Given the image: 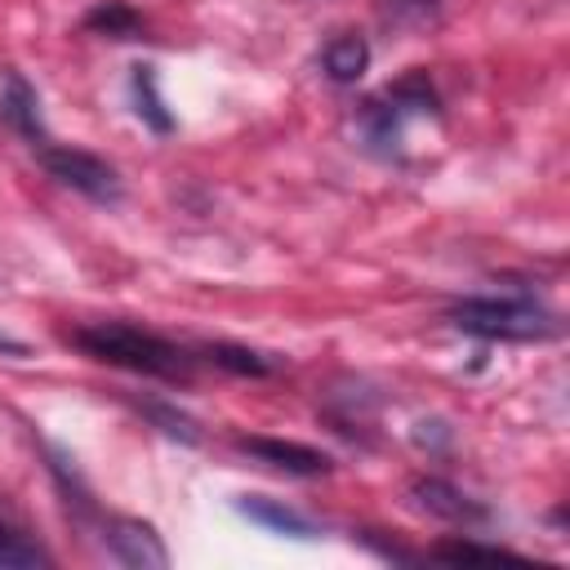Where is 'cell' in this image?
Instances as JSON below:
<instances>
[{
  "label": "cell",
  "mask_w": 570,
  "mask_h": 570,
  "mask_svg": "<svg viewBox=\"0 0 570 570\" xmlns=\"http://www.w3.org/2000/svg\"><path fill=\"white\" fill-rule=\"evenodd\" d=\"M383 9L396 22H428V18H436L441 0H383Z\"/></svg>",
  "instance_id": "17"
},
{
  "label": "cell",
  "mask_w": 570,
  "mask_h": 570,
  "mask_svg": "<svg viewBox=\"0 0 570 570\" xmlns=\"http://www.w3.org/2000/svg\"><path fill=\"white\" fill-rule=\"evenodd\" d=\"M205 356H209L214 365L232 370V374H254V379H263V374H272V370H276V361H267L263 352L232 347V343H209V347H205Z\"/></svg>",
  "instance_id": "13"
},
{
  "label": "cell",
  "mask_w": 570,
  "mask_h": 570,
  "mask_svg": "<svg viewBox=\"0 0 570 570\" xmlns=\"http://www.w3.org/2000/svg\"><path fill=\"white\" fill-rule=\"evenodd\" d=\"M0 116H4L22 138H31V147L49 142V129H45V116H40V98H36V89H31L18 71L4 76V89H0Z\"/></svg>",
  "instance_id": "8"
},
{
  "label": "cell",
  "mask_w": 570,
  "mask_h": 570,
  "mask_svg": "<svg viewBox=\"0 0 570 570\" xmlns=\"http://www.w3.org/2000/svg\"><path fill=\"white\" fill-rule=\"evenodd\" d=\"M142 414H147L151 423H160V432H165V436H178V441H187V445H191V441H200V432H196V423H191V419H187L183 410H174V405H160V401H147V405H142Z\"/></svg>",
  "instance_id": "16"
},
{
  "label": "cell",
  "mask_w": 570,
  "mask_h": 570,
  "mask_svg": "<svg viewBox=\"0 0 570 570\" xmlns=\"http://www.w3.org/2000/svg\"><path fill=\"white\" fill-rule=\"evenodd\" d=\"M321 67H325V76H330L334 85H356V80L365 76V67H370V45H365V36H334V40L325 45V53H321Z\"/></svg>",
  "instance_id": "10"
},
{
  "label": "cell",
  "mask_w": 570,
  "mask_h": 570,
  "mask_svg": "<svg viewBox=\"0 0 570 570\" xmlns=\"http://www.w3.org/2000/svg\"><path fill=\"white\" fill-rule=\"evenodd\" d=\"M236 450L281 468V472H294V476H325L334 468V459L316 445H303V441H281V436H236Z\"/></svg>",
  "instance_id": "6"
},
{
  "label": "cell",
  "mask_w": 570,
  "mask_h": 570,
  "mask_svg": "<svg viewBox=\"0 0 570 570\" xmlns=\"http://www.w3.org/2000/svg\"><path fill=\"white\" fill-rule=\"evenodd\" d=\"M36 151H40V165H45L62 187H71V191H80V196H89V200H102V205L120 200V178H116V169H111L102 156L80 151V147H58L53 138L40 142Z\"/></svg>",
  "instance_id": "4"
},
{
  "label": "cell",
  "mask_w": 570,
  "mask_h": 570,
  "mask_svg": "<svg viewBox=\"0 0 570 570\" xmlns=\"http://www.w3.org/2000/svg\"><path fill=\"white\" fill-rule=\"evenodd\" d=\"M432 557H441V561H521V557L508 552V548H494V543H468V539H459V543H441V548H432Z\"/></svg>",
  "instance_id": "15"
},
{
  "label": "cell",
  "mask_w": 570,
  "mask_h": 570,
  "mask_svg": "<svg viewBox=\"0 0 570 570\" xmlns=\"http://www.w3.org/2000/svg\"><path fill=\"white\" fill-rule=\"evenodd\" d=\"M129 89H134V111L142 116V125H151L156 134H169L174 129V116H169V107H165V98L156 89V71L151 67H134Z\"/></svg>",
  "instance_id": "11"
},
{
  "label": "cell",
  "mask_w": 570,
  "mask_h": 570,
  "mask_svg": "<svg viewBox=\"0 0 570 570\" xmlns=\"http://www.w3.org/2000/svg\"><path fill=\"white\" fill-rule=\"evenodd\" d=\"M450 325L476 338H508V343H534L561 334V321L534 298H463L450 307Z\"/></svg>",
  "instance_id": "2"
},
{
  "label": "cell",
  "mask_w": 570,
  "mask_h": 570,
  "mask_svg": "<svg viewBox=\"0 0 570 570\" xmlns=\"http://www.w3.org/2000/svg\"><path fill=\"white\" fill-rule=\"evenodd\" d=\"M49 557L31 543V539H22L18 530H9L4 521H0V570H27V566H45Z\"/></svg>",
  "instance_id": "14"
},
{
  "label": "cell",
  "mask_w": 570,
  "mask_h": 570,
  "mask_svg": "<svg viewBox=\"0 0 570 570\" xmlns=\"http://www.w3.org/2000/svg\"><path fill=\"white\" fill-rule=\"evenodd\" d=\"M85 27L98 31V36H111V40H138L142 36V18L125 4V0H102L85 13Z\"/></svg>",
  "instance_id": "12"
},
{
  "label": "cell",
  "mask_w": 570,
  "mask_h": 570,
  "mask_svg": "<svg viewBox=\"0 0 570 570\" xmlns=\"http://www.w3.org/2000/svg\"><path fill=\"white\" fill-rule=\"evenodd\" d=\"M432 111H436V94H432L428 76H405V80H396L383 98L365 102L361 129H365L370 147L392 151V147L405 138V125H410L414 116H432Z\"/></svg>",
  "instance_id": "3"
},
{
  "label": "cell",
  "mask_w": 570,
  "mask_h": 570,
  "mask_svg": "<svg viewBox=\"0 0 570 570\" xmlns=\"http://www.w3.org/2000/svg\"><path fill=\"white\" fill-rule=\"evenodd\" d=\"M410 494H414V503H419L423 512H432V517H441V521H454V525H476V521L490 517L476 499H468L463 490H454V485L441 481V476H419V481L410 485Z\"/></svg>",
  "instance_id": "7"
},
{
  "label": "cell",
  "mask_w": 570,
  "mask_h": 570,
  "mask_svg": "<svg viewBox=\"0 0 570 570\" xmlns=\"http://www.w3.org/2000/svg\"><path fill=\"white\" fill-rule=\"evenodd\" d=\"M236 512H240V517H249V521H254V525H263V530L289 534V539H316V534H321V525H316L307 512H298V508H289V503H281V499L245 494V499L236 503Z\"/></svg>",
  "instance_id": "9"
},
{
  "label": "cell",
  "mask_w": 570,
  "mask_h": 570,
  "mask_svg": "<svg viewBox=\"0 0 570 570\" xmlns=\"http://www.w3.org/2000/svg\"><path fill=\"white\" fill-rule=\"evenodd\" d=\"M0 352H4V356H27V343H22V338H13V334H4V330H0Z\"/></svg>",
  "instance_id": "18"
},
{
  "label": "cell",
  "mask_w": 570,
  "mask_h": 570,
  "mask_svg": "<svg viewBox=\"0 0 570 570\" xmlns=\"http://www.w3.org/2000/svg\"><path fill=\"white\" fill-rule=\"evenodd\" d=\"M71 343L80 352H89L94 361H107V365H120L134 374H151V379H187L191 374V356L178 343H169L142 325L94 321V325H76Z\"/></svg>",
  "instance_id": "1"
},
{
  "label": "cell",
  "mask_w": 570,
  "mask_h": 570,
  "mask_svg": "<svg viewBox=\"0 0 570 570\" xmlns=\"http://www.w3.org/2000/svg\"><path fill=\"white\" fill-rule=\"evenodd\" d=\"M102 539H107L111 557L125 561V566H134V570H165V566H169V548H165L160 534H156L147 521H138V517H111V521L102 525Z\"/></svg>",
  "instance_id": "5"
}]
</instances>
